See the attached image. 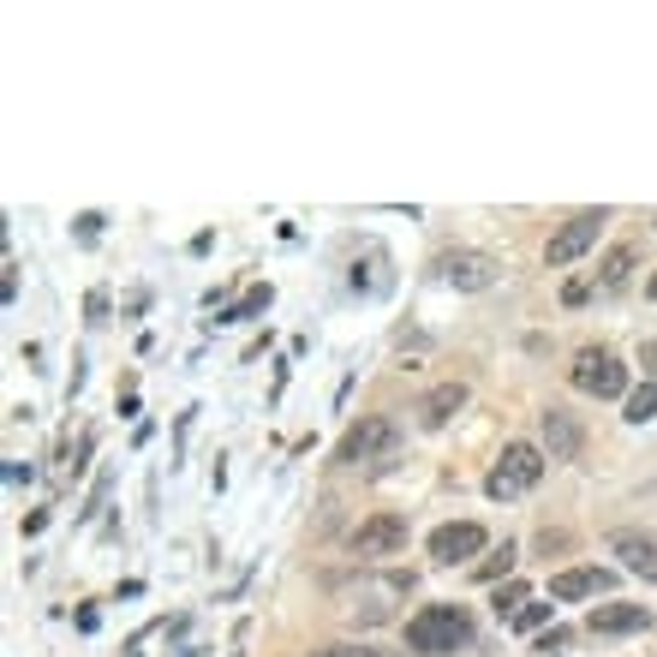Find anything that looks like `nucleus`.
I'll return each mask as SVG.
<instances>
[{
  "instance_id": "1",
  "label": "nucleus",
  "mask_w": 657,
  "mask_h": 657,
  "mask_svg": "<svg viewBox=\"0 0 657 657\" xmlns=\"http://www.w3.org/2000/svg\"><path fill=\"white\" fill-rule=\"evenodd\" d=\"M406 646L418 657H448L473 646V622H466L460 604H425L413 622H406Z\"/></svg>"
},
{
  "instance_id": "2",
  "label": "nucleus",
  "mask_w": 657,
  "mask_h": 657,
  "mask_svg": "<svg viewBox=\"0 0 657 657\" xmlns=\"http://www.w3.org/2000/svg\"><path fill=\"white\" fill-rule=\"evenodd\" d=\"M544 478V448H532V443H508L502 448V460L490 466V478H485V496L490 502H515V496H526Z\"/></svg>"
},
{
  "instance_id": "3",
  "label": "nucleus",
  "mask_w": 657,
  "mask_h": 657,
  "mask_svg": "<svg viewBox=\"0 0 657 657\" xmlns=\"http://www.w3.org/2000/svg\"><path fill=\"white\" fill-rule=\"evenodd\" d=\"M413 592V574H383V580H364V586L347 592V604H341V616L347 622H364V627H377V622H389L394 616V604H383V597H406Z\"/></svg>"
},
{
  "instance_id": "4",
  "label": "nucleus",
  "mask_w": 657,
  "mask_h": 657,
  "mask_svg": "<svg viewBox=\"0 0 657 657\" xmlns=\"http://www.w3.org/2000/svg\"><path fill=\"white\" fill-rule=\"evenodd\" d=\"M604 222H610V210H580V215H568L562 233H550L544 263H550V269H568L574 257H586L592 245H597V233H604Z\"/></svg>"
},
{
  "instance_id": "5",
  "label": "nucleus",
  "mask_w": 657,
  "mask_h": 657,
  "mask_svg": "<svg viewBox=\"0 0 657 657\" xmlns=\"http://www.w3.org/2000/svg\"><path fill=\"white\" fill-rule=\"evenodd\" d=\"M574 389L580 394H597V401H616L627 389V364L616 353H604V347H580L574 359Z\"/></svg>"
},
{
  "instance_id": "6",
  "label": "nucleus",
  "mask_w": 657,
  "mask_h": 657,
  "mask_svg": "<svg viewBox=\"0 0 657 657\" xmlns=\"http://www.w3.org/2000/svg\"><path fill=\"white\" fill-rule=\"evenodd\" d=\"M436 269H443V282L460 287V294H485V287L502 282V263H496L490 252H448Z\"/></svg>"
},
{
  "instance_id": "7",
  "label": "nucleus",
  "mask_w": 657,
  "mask_h": 657,
  "mask_svg": "<svg viewBox=\"0 0 657 657\" xmlns=\"http://www.w3.org/2000/svg\"><path fill=\"white\" fill-rule=\"evenodd\" d=\"M394 443H401V431H394L389 418H359V425L341 436L335 460H341V466H359V460H377V455H389Z\"/></svg>"
},
{
  "instance_id": "8",
  "label": "nucleus",
  "mask_w": 657,
  "mask_h": 657,
  "mask_svg": "<svg viewBox=\"0 0 657 657\" xmlns=\"http://www.w3.org/2000/svg\"><path fill=\"white\" fill-rule=\"evenodd\" d=\"M347 544H353V557H394V550H406V515H371L359 526L353 538H347Z\"/></svg>"
},
{
  "instance_id": "9",
  "label": "nucleus",
  "mask_w": 657,
  "mask_h": 657,
  "mask_svg": "<svg viewBox=\"0 0 657 657\" xmlns=\"http://www.w3.org/2000/svg\"><path fill=\"white\" fill-rule=\"evenodd\" d=\"M478 550H485V526H473V520H455V526H436L431 532V562H443V568L473 562Z\"/></svg>"
},
{
  "instance_id": "10",
  "label": "nucleus",
  "mask_w": 657,
  "mask_h": 657,
  "mask_svg": "<svg viewBox=\"0 0 657 657\" xmlns=\"http://www.w3.org/2000/svg\"><path fill=\"white\" fill-rule=\"evenodd\" d=\"M610 586H616L610 568H562V574L550 580V597H557V604H580V597H597Z\"/></svg>"
},
{
  "instance_id": "11",
  "label": "nucleus",
  "mask_w": 657,
  "mask_h": 657,
  "mask_svg": "<svg viewBox=\"0 0 657 657\" xmlns=\"http://www.w3.org/2000/svg\"><path fill=\"white\" fill-rule=\"evenodd\" d=\"M538 431H544L550 460H580V425H574V413L550 406V413H538Z\"/></svg>"
},
{
  "instance_id": "12",
  "label": "nucleus",
  "mask_w": 657,
  "mask_h": 657,
  "mask_svg": "<svg viewBox=\"0 0 657 657\" xmlns=\"http://www.w3.org/2000/svg\"><path fill=\"white\" fill-rule=\"evenodd\" d=\"M592 634H639V627H651V610L646 604H597L592 616H586Z\"/></svg>"
},
{
  "instance_id": "13",
  "label": "nucleus",
  "mask_w": 657,
  "mask_h": 657,
  "mask_svg": "<svg viewBox=\"0 0 657 657\" xmlns=\"http://www.w3.org/2000/svg\"><path fill=\"white\" fill-rule=\"evenodd\" d=\"M610 550L622 557L627 574L657 580V538H651V532H616V538H610Z\"/></svg>"
},
{
  "instance_id": "14",
  "label": "nucleus",
  "mask_w": 657,
  "mask_h": 657,
  "mask_svg": "<svg viewBox=\"0 0 657 657\" xmlns=\"http://www.w3.org/2000/svg\"><path fill=\"white\" fill-rule=\"evenodd\" d=\"M460 406H466V383H436L425 401H418V425H425V431H443L448 418L460 413Z\"/></svg>"
},
{
  "instance_id": "15",
  "label": "nucleus",
  "mask_w": 657,
  "mask_h": 657,
  "mask_svg": "<svg viewBox=\"0 0 657 657\" xmlns=\"http://www.w3.org/2000/svg\"><path fill=\"white\" fill-rule=\"evenodd\" d=\"M634 263H639V252H634V245H616V252H610L604 263H597V294H616V287L627 282V269H634Z\"/></svg>"
},
{
  "instance_id": "16",
  "label": "nucleus",
  "mask_w": 657,
  "mask_h": 657,
  "mask_svg": "<svg viewBox=\"0 0 657 657\" xmlns=\"http://www.w3.org/2000/svg\"><path fill=\"white\" fill-rule=\"evenodd\" d=\"M269 299H275V287H269V282H263V287H252V294H245L240 305H233V311H222V317H215V324H245V317L269 311Z\"/></svg>"
},
{
  "instance_id": "17",
  "label": "nucleus",
  "mask_w": 657,
  "mask_h": 657,
  "mask_svg": "<svg viewBox=\"0 0 657 657\" xmlns=\"http://www.w3.org/2000/svg\"><path fill=\"white\" fill-rule=\"evenodd\" d=\"M627 425H646V418H657V383H639L634 394H627Z\"/></svg>"
},
{
  "instance_id": "18",
  "label": "nucleus",
  "mask_w": 657,
  "mask_h": 657,
  "mask_svg": "<svg viewBox=\"0 0 657 657\" xmlns=\"http://www.w3.org/2000/svg\"><path fill=\"white\" fill-rule=\"evenodd\" d=\"M526 604H532V597H526V586H502V592H496V616H502V622H515Z\"/></svg>"
},
{
  "instance_id": "19",
  "label": "nucleus",
  "mask_w": 657,
  "mask_h": 657,
  "mask_svg": "<svg viewBox=\"0 0 657 657\" xmlns=\"http://www.w3.org/2000/svg\"><path fill=\"white\" fill-rule=\"evenodd\" d=\"M508 568H515V544H502V550H496L490 562H478V580H485V586H490V580H502Z\"/></svg>"
},
{
  "instance_id": "20",
  "label": "nucleus",
  "mask_w": 657,
  "mask_h": 657,
  "mask_svg": "<svg viewBox=\"0 0 657 657\" xmlns=\"http://www.w3.org/2000/svg\"><path fill=\"white\" fill-rule=\"evenodd\" d=\"M544 622H550V604H526V610H520V616L508 622V627H520V634H532V627H544Z\"/></svg>"
},
{
  "instance_id": "21",
  "label": "nucleus",
  "mask_w": 657,
  "mask_h": 657,
  "mask_svg": "<svg viewBox=\"0 0 657 657\" xmlns=\"http://www.w3.org/2000/svg\"><path fill=\"white\" fill-rule=\"evenodd\" d=\"M562 651H568V634H562V627L538 634V646H532V657H562Z\"/></svg>"
},
{
  "instance_id": "22",
  "label": "nucleus",
  "mask_w": 657,
  "mask_h": 657,
  "mask_svg": "<svg viewBox=\"0 0 657 657\" xmlns=\"http://www.w3.org/2000/svg\"><path fill=\"white\" fill-rule=\"evenodd\" d=\"M311 657H401V651H377V646H324Z\"/></svg>"
},
{
  "instance_id": "23",
  "label": "nucleus",
  "mask_w": 657,
  "mask_h": 657,
  "mask_svg": "<svg viewBox=\"0 0 657 657\" xmlns=\"http://www.w3.org/2000/svg\"><path fill=\"white\" fill-rule=\"evenodd\" d=\"M96 233H102V215H96V210H84V215H78V240H84V245H96Z\"/></svg>"
},
{
  "instance_id": "24",
  "label": "nucleus",
  "mask_w": 657,
  "mask_h": 657,
  "mask_svg": "<svg viewBox=\"0 0 657 657\" xmlns=\"http://www.w3.org/2000/svg\"><path fill=\"white\" fill-rule=\"evenodd\" d=\"M639 364H646V383H657V341H639Z\"/></svg>"
},
{
  "instance_id": "25",
  "label": "nucleus",
  "mask_w": 657,
  "mask_h": 657,
  "mask_svg": "<svg viewBox=\"0 0 657 657\" xmlns=\"http://www.w3.org/2000/svg\"><path fill=\"white\" fill-rule=\"evenodd\" d=\"M646 299H657V275H651V282H646Z\"/></svg>"
}]
</instances>
